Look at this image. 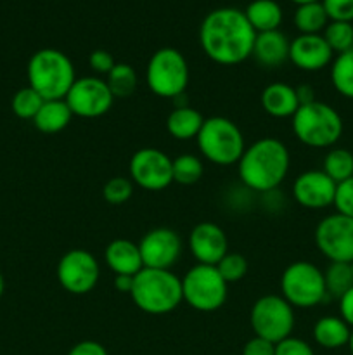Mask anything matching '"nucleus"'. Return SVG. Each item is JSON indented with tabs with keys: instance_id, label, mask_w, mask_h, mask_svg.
Instances as JSON below:
<instances>
[{
	"instance_id": "nucleus-1",
	"label": "nucleus",
	"mask_w": 353,
	"mask_h": 355,
	"mask_svg": "<svg viewBox=\"0 0 353 355\" xmlns=\"http://www.w3.org/2000/svg\"><path fill=\"white\" fill-rule=\"evenodd\" d=\"M256 31L246 19L244 10L220 7L206 14L199 28V44L204 54L221 66L241 64L251 58Z\"/></svg>"
},
{
	"instance_id": "nucleus-2",
	"label": "nucleus",
	"mask_w": 353,
	"mask_h": 355,
	"mask_svg": "<svg viewBox=\"0 0 353 355\" xmlns=\"http://www.w3.org/2000/svg\"><path fill=\"white\" fill-rule=\"evenodd\" d=\"M289 149L275 137H262L249 144L237 162V175L251 193L275 191L289 173Z\"/></svg>"
},
{
	"instance_id": "nucleus-3",
	"label": "nucleus",
	"mask_w": 353,
	"mask_h": 355,
	"mask_svg": "<svg viewBox=\"0 0 353 355\" xmlns=\"http://www.w3.org/2000/svg\"><path fill=\"white\" fill-rule=\"evenodd\" d=\"M135 307L151 315H165L183 302L182 279L172 270L144 269L134 276L130 291Z\"/></svg>"
},
{
	"instance_id": "nucleus-4",
	"label": "nucleus",
	"mask_w": 353,
	"mask_h": 355,
	"mask_svg": "<svg viewBox=\"0 0 353 355\" xmlns=\"http://www.w3.org/2000/svg\"><path fill=\"white\" fill-rule=\"evenodd\" d=\"M28 82L44 101L66 99L75 83V66L71 59L57 49H40L28 61Z\"/></svg>"
},
{
	"instance_id": "nucleus-5",
	"label": "nucleus",
	"mask_w": 353,
	"mask_h": 355,
	"mask_svg": "<svg viewBox=\"0 0 353 355\" xmlns=\"http://www.w3.org/2000/svg\"><path fill=\"white\" fill-rule=\"evenodd\" d=\"M291 120L294 137L308 148H332L343 135L341 114L322 101L300 106Z\"/></svg>"
},
{
	"instance_id": "nucleus-6",
	"label": "nucleus",
	"mask_w": 353,
	"mask_h": 355,
	"mask_svg": "<svg viewBox=\"0 0 353 355\" xmlns=\"http://www.w3.org/2000/svg\"><path fill=\"white\" fill-rule=\"evenodd\" d=\"M196 142L204 159L218 166L237 165L246 149L241 128L225 116L206 118Z\"/></svg>"
},
{
	"instance_id": "nucleus-7",
	"label": "nucleus",
	"mask_w": 353,
	"mask_h": 355,
	"mask_svg": "<svg viewBox=\"0 0 353 355\" xmlns=\"http://www.w3.org/2000/svg\"><path fill=\"white\" fill-rule=\"evenodd\" d=\"M280 297L293 309H314L327 300L324 270L307 260L289 263L280 276Z\"/></svg>"
},
{
	"instance_id": "nucleus-8",
	"label": "nucleus",
	"mask_w": 353,
	"mask_h": 355,
	"mask_svg": "<svg viewBox=\"0 0 353 355\" xmlns=\"http://www.w3.org/2000/svg\"><path fill=\"white\" fill-rule=\"evenodd\" d=\"M189 64L180 51L173 47L158 49L145 68V83L158 97L175 99L185 94L189 85Z\"/></svg>"
},
{
	"instance_id": "nucleus-9",
	"label": "nucleus",
	"mask_w": 353,
	"mask_h": 355,
	"mask_svg": "<svg viewBox=\"0 0 353 355\" xmlns=\"http://www.w3.org/2000/svg\"><path fill=\"white\" fill-rule=\"evenodd\" d=\"M228 284L215 266L196 263L182 277V297L197 312H215L227 302Z\"/></svg>"
},
{
	"instance_id": "nucleus-10",
	"label": "nucleus",
	"mask_w": 353,
	"mask_h": 355,
	"mask_svg": "<svg viewBox=\"0 0 353 355\" xmlns=\"http://www.w3.org/2000/svg\"><path fill=\"white\" fill-rule=\"evenodd\" d=\"M249 322L255 336L277 345L293 336L294 309L280 295H265L253 304Z\"/></svg>"
},
{
	"instance_id": "nucleus-11",
	"label": "nucleus",
	"mask_w": 353,
	"mask_h": 355,
	"mask_svg": "<svg viewBox=\"0 0 353 355\" xmlns=\"http://www.w3.org/2000/svg\"><path fill=\"white\" fill-rule=\"evenodd\" d=\"M128 173L135 186L158 193L173 182V159L161 149L142 148L132 155Z\"/></svg>"
},
{
	"instance_id": "nucleus-12",
	"label": "nucleus",
	"mask_w": 353,
	"mask_h": 355,
	"mask_svg": "<svg viewBox=\"0 0 353 355\" xmlns=\"http://www.w3.org/2000/svg\"><path fill=\"white\" fill-rule=\"evenodd\" d=\"M315 245L329 262H353V218L334 214L322 218L315 227Z\"/></svg>"
},
{
	"instance_id": "nucleus-13",
	"label": "nucleus",
	"mask_w": 353,
	"mask_h": 355,
	"mask_svg": "<svg viewBox=\"0 0 353 355\" xmlns=\"http://www.w3.org/2000/svg\"><path fill=\"white\" fill-rule=\"evenodd\" d=\"M100 279V266L96 257L82 248H73L57 263V281L71 295H87L96 290Z\"/></svg>"
},
{
	"instance_id": "nucleus-14",
	"label": "nucleus",
	"mask_w": 353,
	"mask_h": 355,
	"mask_svg": "<svg viewBox=\"0 0 353 355\" xmlns=\"http://www.w3.org/2000/svg\"><path fill=\"white\" fill-rule=\"evenodd\" d=\"M64 101L73 116L99 118L113 107L114 97L106 80L99 76H82L75 80Z\"/></svg>"
},
{
	"instance_id": "nucleus-15",
	"label": "nucleus",
	"mask_w": 353,
	"mask_h": 355,
	"mask_svg": "<svg viewBox=\"0 0 353 355\" xmlns=\"http://www.w3.org/2000/svg\"><path fill=\"white\" fill-rule=\"evenodd\" d=\"M142 262L147 269L172 270L182 257V239L173 229L156 227L142 236L138 243Z\"/></svg>"
},
{
	"instance_id": "nucleus-16",
	"label": "nucleus",
	"mask_w": 353,
	"mask_h": 355,
	"mask_svg": "<svg viewBox=\"0 0 353 355\" xmlns=\"http://www.w3.org/2000/svg\"><path fill=\"white\" fill-rule=\"evenodd\" d=\"M338 184L324 170H307L294 179L291 193L294 201L307 210H324L334 205Z\"/></svg>"
},
{
	"instance_id": "nucleus-17",
	"label": "nucleus",
	"mask_w": 353,
	"mask_h": 355,
	"mask_svg": "<svg viewBox=\"0 0 353 355\" xmlns=\"http://www.w3.org/2000/svg\"><path fill=\"white\" fill-rule=\"evenodd\" d=\"M189 248L197 263L217 266L228 253V239L215 222H199L189 234Z\"/></svg>"
},
{
	"instance_id": "nucleus-18",
	"label": "nucleus",
	"mask_w": 353,
	"mask_h": 355,
	"mask_svg": "<svg viewBox=\"0 0 353 355\" xmlns=\"http://www.w3.org/2000/svg\"><path fill=\"white\" fill-rule=\"evenodd\" d=\"M334 59V52L320 35H298L291 40L289 61L301 71L315 73L327 68Z\"/></svg>"
},
{
	"instance_id": "nucleus-19",
	"label": "nucleus",
	"mask_w": 353,
	"mask_h": 355,
	"mask_svg": "<svg viewBox=\"0 0 353 355\" xmlns=\"http://www.w3.org/2000/svg\"><path fill=\"white\" fill-rule=\"evenodd\" d=\"M289 45L291 40L280 30L256 33L251 58L266 69L280 68L289 61Z\"/></svg>"
},
{
	"instance_id": "nucleus-20",
	"label": "nucleus",
	"mask_w": 353,
	"mask_h": 355,
	"mask_svg": "<svg viewBox=\"0 0 353 355\" xmlns=\"http://www.w3.org/2000/svg\"><path fill=\"white\" fill-rule=\"evenodd\" d=\"M104 262L107 263L114 276H135L144 269L138 243L130 239H114L104 250Z\"/></svg>"
},
{
	"instance_id": "nucleus-21",
	"label": "nucleus",
	"mask_w": 353,
	"mask_h": 355,
	"mask_svg": "<svg viewBox=\"0 0 353 355\" xmlns=\"http://www.w3.org/2000/svg\"><path fill=\"white\" fill-rule=\"evenodd\" d=\"M262 107L272 118H293L300 107L296 96V87H291L284 82H273L263 89Z\"/></svg>"
},
{
	"instance_id": "nucleus-22",
	"label": "nucleus",
	"mask_w": 353,
	"mask_h": 355,
	"mask_svg": "<svg viewBox=\"0 0 353 355\" xmlns=\"http://www.w3.org/2000/svg\"><path fill=\"white\" fill-rule=\"evenodd\" d=\"M352 335V328L339 315H324L314 326V340L318 347L336 350L346 347Z\"/></svg>"
},
{
	"instance_id": "nucleus-23",
	"label": "nucleus",
	"mask_w": 353,
	"mask_h": 355,
	"mask_svg": "<svg viewBox=\"0 0 353 355\" xmlns=\"http://www.w3.org/2000/svg\"><path fill=\"white\" fill-rule=\"evenodd\" d=\"M204 120L206 118L196 107H173L166 118V130L175 141H190L197 137Z\"/></svg>"
},
{
	"instance_id": "nucleus-24",
	"label": "nucleus",
	"mask_w": 353,
	"mask_h": 355,
	"mask_svg": "<svg viewBox=\"0 0 353 355\" xmlns=\"http://www.w3.org/2000/svg\"><path fill=\"white\" fill-rule=\"evenodd\" d=\"M73 113L64 99L44 101L40 111L33 118V125L44 134H57L71 123Z\"/></svg>"
},
{
	"instance_id": "nucleus-25",
	"label": "nucleus",
	"mask_w": 353,
	"mask_h": 355,
	"mask_svg": "<svg viewBox=\"0 0 353 355\" xmlns=\"http://www.w3.org/2000/svg\"><path fill=\"white\" fill-rule=\"evenodd\" d=\"M244 14L256 33L279 30L282 23V9L275 0H253Z\"/></svg>"
},
{
	"instance_id": "nucleus-26",
	"label": "nucleus",
	"mask_w": 353,
	"mask_h": 355,
	"mask_svg": "<svg viewBox=\"0 0 353 355\" xmlns=\"http://www.w3.org/2000/svg\"><path fill=\"white\" fill-rule=\"evenodd\" d=\"M293 21L300 35H320L329 24L327 12H325L322 2L298 6L294 10Z\"/></svg>"
},
{
	"instance_id": "nucleus-27",
	"label": "nucleus",
	"mask_w": 353,
	"mask_h": 355,
	"mask_svg": "<svg viewBox=\"0 0 353 355\" xmlns=\"http://www.w3.org/2000/svg\"><path fill=\"white\" fill-rule=\"evenodd\" d=\"M106 83L114 99H128L134 96L138 87L137 71L127 62H116L106 76Z\"/></svg>"
},
{
	"instance_id": "nucleus-28",
	"label": "nucleus",
	"mask_w": 353,
	"mask_h": 355,
	"mask_svg": "<svg viewBox=\"0 0 353 355\" xmlns=\"http://www.w3.org/2000/svg\"><path fill=\"white\" fill-rule=\"evenodd\" d=\"M331 82L339 96L353 99V51L343 52L332 59Z\"/></svg>"
},
{
	"instance_id": "nucleus-29",
	"label": "nucleus",
	"mask_w": 353,
	"mask_h": 355,
	"mask_svg": "<svg viewBox=\"0 0 353 355\" xmlns=\"http://www.w3.org/2000/svg\"><path fill=\"white\" fill-rule=\"evenodd\" d=\"M324 283L327 298H341L350 288H353L352 266L345 262H331L324 270Z\"/></svg>"
},
{
	"instance_id": "nucleus-30",
	"label": "nucleus",
	"mask_w": 353,
	"mask_h": 355,
	"mask_svg": "<svg viewBox=\"0 0 353 355\" xmlns=\"http://www.w3.org/2000/svg\"><path fill=\"white\" fill-rule=\"evenodd\" d=\"M322 170L334 180L336 184L353 177V153L345 148L329 149L324 156Z\"/></svg>"
},
{
	"instance_id": "nucleus-31",
	"label": "nucleus",
	"mask_w": 353,
	"mask_h": 355,
	"mask_svg": "<svg viewBox=\"0 0 353 355\" xmlns=\"http://www.w3.org/2000/svg\"><path fill=\"white\" fill-rule=\"evenodd\" d=\"M203 173L204 163L199 156L185 153L173 159V182L180 184V186H192V184L199 182Z\"/></svg>"
},
{
	"instance_id": "nucleus-32",
	"label": "nucleus",
	"mask_w": 353,
	"mask_h": 355,
	"mask_svg": "<svg viewBox=\"0 0 353 355\" xmlns=\"http://www.w3.org/2000/svg\"><path fill=\"white\" fill-rule=\"evenodd\" d=\"M327 45L336 55L343 52L353 51V23L345 21H329L325 30L322 31Z\"/></svg>"
},
{
	"instance_id": "nucleus-33",
	"label": "nucleus",
	"mask_w": 353,
	"mask_h": 355,
	"mask_svg": "<svg viewBox=\"0 0 353 355\" xmlns=\"http://www.w3.org/2000/svg\"><path fill=\"white\" fill-rule=\"evenodd\" d=\"M42 104H44V97L37 92V90L31 89L30 85L19 89L14 94L12 101H10V107H12V113L16 114L21 120H31L37 116V113L40 111Z\"/></svg>"
},
{
	"instance_id": "nucleus-34",
	"label": "nucleus",
	"mask_w": 353,
	"mask_h": 355,
	"mask_svg": "<svg viewBox=\"0 0 353 355\" xmlns=\"http://www.w3.org/2000/svg\"><path fill=\"white\" fill-rule=\"evenodd\" d=\"M215 267L227 284L237 283V281L244 279V276L248 274V260L244 255L235 252H228Z\"/></svg>"
},
{
	"instance_id": "nucleus-35",
	"label": "nucleus",
	"mask_w": 353,
	"mask_h": 355,
	"mask_svg": "<svg viewBox=\"0 0 353 355\" xmlns=\"http://www.w3.org/2000/svg\"><path fill=\"white\" fill-rule=\"evenodd\" d=\"M134 194V182L130 177H113L102 187V196L111 205H123Z\"/></svg>"
},
{
	"instance_id": "nucleus-36",
	"label": "nucleus",
	"mask_w": 353,
	"mask_h": 355,
	"mask_svg": "<svg viewBox=\"0 0 353 355\" xmlns=\"http://www.w3.org/2000/svg\"><path fill=\"white\" fill-rule=\"evenodd\" d=\"M332 207L336 208L338 214L353 218V177L343 180L336 186V196Z\"/></svg>"
},
{
	"instance_id": "nucleus-37",
	"label": "nucleus",
	"mask_w": 353,
	"mask_h": 355,
	"mask_svg": "<svg viewBox=\"0 0 353 355\" xmlns=\"http://www.w3.org/2000/svg\"><path fill=\"white\" fill-rule=\"evenodd\" d=\"M329 21L353 23V0H322Z\"/></svg>"
},
{
	"instance_id": "nucleus-38",
	"label": "nucleus",
	"mask_w": 353,
	"mask_h": 355,
	"mask_svg": "<svg viewBox=\"0 0 353 355\" xmlns=\"http://www.w3.org/2000/svg\"><path fill=\"white\" fill-rule=\"evenodd\" d=\"M275 355H315V352L308 342L289 336V338L277 343Z\"/></svg>"
},
{
	"instance_id": "nucleus-39",
	"label": "nucleus",
	"mask_w": 353,
	"mask_h": 355,
	"mask_svg": "<svg viewBox=\"0 0 353 355\" xmlns=\"http://www.w3.org/2000/svg\"><path fill=\"white\" fill-rule=\"evenodd\" d=\"M114 64H116V61H114L113 54L104 51V49H96V51H92L89 54V66L93 71L99 73V75H109Z\"/></svg>"
},
{
	"instance_id": "nucleus-40",
	"label": "nucleus",
	"mask_w": 353,
	"mask_h": 355,
	"mask_svg": "<svg viewBox=\"0 0 353 355\" xmlns=\"http://www.w3.org/2000/svg\"><path fill=\"white\" fill-rule=\"evenodd\" d=\"M241 355H275V345L255 336L249 342H246V345L242 347Z\"/></svg>"
},
{
	"instance_id": "nucleus-41",
	"label": "nucleus",
	"mask_w": 353,
	"mask_h": 355,
	"mask_svg": "<svg viewBox=\"0 0 353 355\" xmlns=\"http://www.w3.org/2000/svg\"><path fill=\"white\" fill-rule=\"evenodd\" d=\"M66 355H109L107 354L106 347L100 345L99 342H93V340H83L78 342L76 345L71 347Z\"/></svg>"
},
{
	"instance_id": "nucleus-42",
	"label": "nucleus",
	"mask_w": 353,
	"mask_h": 355,
	"mask_svg": "<svg viewBox=\"0 0 353 355\" xmlns=\"http://www.w3.org/2000/svg\"><path fill=\"white\" fill-rule=\"evenodd\" d=\"M339 318L353 329V288H350L341 298H338Z\"/></svg>"
},
{
	"instance_id": "nucleus-43",
	"label": "nucleus",
	"mask_w": 353,
	"mask_h": 355,
	"mask_svg": "<svg viewBox=\"0 0 353 355\" xmlns=\"http://www.w3.org/2000/svg\"><path fill=\"white\" fill-rule=\"evenodd\" d=\"M296 96H298V101H300V106H303V104H310L314 103L315 99V90L311 85H300L296 87Z\"/></svg>"
},
{
	"instance_id": "nucleus-44",
	"label": "nucleus",
	"mask_w": 353,
	"mask_h": 355,
	"mask_svg": "<svg viewBox=\"0 0 353 355\" xmlns=\"http://www.w3.org/2000/svg\"><path fill=\"white\" fill-rule=\"evenodd\" d=\"M114 290L120 293L130 295L132 288H134V276H114Z\"/></svg>"
},
{
	"instance_id": "nucleus-45",
	"label": "nucleus",
	"mask_w": 353,
	"mask_h": 355,
	"mask_svg": "<svg viewBox=\"0 0 353 355\" xmlns=\"http://www.w3.org/2000/svg\"><path fill=\"white\" fill-rule=\"evenodd\" d=\"M291 2L298 3V6H303V3H310V2H322V0H291Z\"/></svg>"
},
{
	"instance_id": "nucleus-46",
	"label": "nucleus",
	"mask_w": 353,
	"mask_h": 355,
	"mask_svg": "<svg viewBox=\"0 0 353 355\" xmlns=\"http://www.w3.org/2000/svg\"><path fill=\"white\" fill-rule=\"evenodd\" d=\"M3 290H6V281H3V276H2V272H0V298H2V295H3Z\"/></svg>"
},
{
	"instance_id": "nucleus-47",
	"label": "nucleus",
	"mask_w": 353,
	"mask_h": 355,
	"mask_svg": "<svg viewBox=\"0 0 353 355\" xmlns=\"http://www.w3.org/2000/svg\"><path fill=\"white\" fill-rule=\"evenodd\" d=\"M348 347H350V352L353 355V329H352V335H350V342H348Z\"/></svg>"
},
{
	"instance_id": "nucleus-48",
	"label": "nucleus",
	"mask_w": 353,
	"mask_h": 355,
	"mask_svg": "<svg viewBox=\"0 0 353 355\" xmlns=\"http://www.w3.org/2000/svg\"><path fill=\"white\" fill-rule=\"evenodd\" d=\"M350 266H352V272H353V262H352V263H350Z\"/></svg>"
}]
</instances>
